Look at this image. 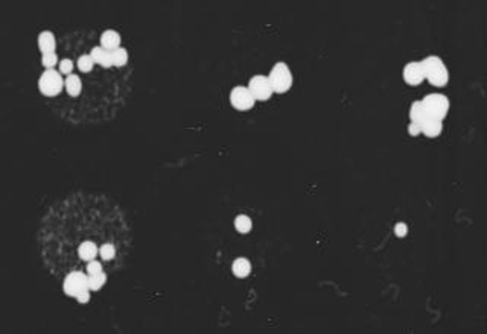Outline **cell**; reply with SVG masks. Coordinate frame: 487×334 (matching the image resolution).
I'll return each mask as SVG.
<instances>
[{"label": "cell", "mask_w": 487, "mask_h": 334, "mask_svg": "<svg viewBox=\"0 0 487 334\" xmlns=\"http://www.w3.org/2000/svg\"><path fill=\"white\" fill-rule=\"evenodd\" d=\"M63 88H64V79L58 70H46L38 79V90L41 91L43 96L53 97L60 94Z\"/></svg>", "instance_id": "cell-1"}, {"label": "cell", "mask_w": 487, "mask_h": 334, "mask_svg": "<svg viewBox=\"0 0 487 334\" xmlns=\"http://www.w3.org/2000/svg\"><path fill=\"white\" fill-rule=\"evenodd\" d=\"M274 93H286L293 85V73L285 63H277L268 75Z\"/></svg>", "instance_id": "cell-2"}, {"label": "cell", "mask_w": 487, "mask_h": 334, "mask_svg": "<svg viewBox=\"0 0 487 334\" xmlns=\"http://www.w3.org/2000/svg\"><path fill=\"white\" fill-rule=\"evenodd\" d=\"M422 103L425 105L426 111H428V116L429 117H434V119H440L443 120V117L448 114V109H449V100L446 96L439 94V93H432L428 94Z\"/></svg>", "instance_id": "cell-3"}, {"label": "cell", "mask_w": 487, "mask_h": 334, "mask_svg": "<svg viewBox=\"0 0 487 334\" xmlns=\"http://www.w3.org/2000/svg\"><path fill=\"white\" fill-rule=\"evenodd\" d=\"M63 289H64V293L67 296L76 298L81 292H84V290L88 289V275H85L84 272H79V270L70 272L66 276Z\"/></svg>", "instance_id": "cell-4"}, {"label": "cell", "mask_w": 487, "mask_h": 334, "mask_svg": "<svg viewBox=\"0 0 487 334\" xmlns=\"http://www.w3.org/2000/svg\"><path fill=\"white\" fill-rule=\"evenodd\" d=\"M248 90L251 91L254 100H268L269 97L273 96V87L271 82H269L268 76L265 75H256L250 79L248 84Z\"/></svg>", "instance_id": "cell-5"}, {"label": "cell", "mask_w": 487, "mask_h": 334, "mask_svg": "<svg viewBox=\"0 0 487 334\" xmlns=\"http://www.w3.org/2000/svg\"><path fill=\"white\" fill-rule=\"evenodd\" d=\"M230 102L232 105L238 109V111H247L251 109L254 105V97L251 94V91L248 90V87H235L230 91Z\"/></svg>", "instance_id": "cell-6"}, {"label": "cell", "mask_w": 487, "mask_h": 334, "mask_svg": "<svg viewBox=\"0 0 487 334\" xmlns=\"http://www.w3.org/2000/svg\"><path fill=\"white\" fill-rule=\"evenodd\" d=\"M404 79L408 85H419L425 79L423 69L420 63H410L404 69Z\"/></svg>", "instance_id": "cell-7"}, {"label": "cell", "mask_w": 487, "mask_h": 334, "mask_svg": "<svg viewBox=\"0 0 487 334\" xmlns=\"http://www.w3.org/2000/svg\"><path fill=\"white\" fill-rule=\"evenodd\" d=\"M90 57L93 58L94 64H99L105 69H110V67H115L113 66V57H112V52L110 50H107L104 49L102 46H96L91 49L90 52Z\"/></svg>", "instance_id": "cell-8"}, {"label": "cell", "mask_w": 487, "mask_h": 334, "mask_svg": "<svg viewBox=\"0 0 487 334\" xmlns=\"http://www.w3.org/2000/svg\"><path fill=\"white\" fill-rule=\"evenodd\" d=\"M443 131V123L440 119H434V117H428L423 123H422V134H425L426 137H439Z\"/></svg>", "instance_id": "cell-9"}, {"label": "cell", "mask_w": 487, "mask_h": 334, "mask_svg": "<svg viewBox=\"0 0 487 334\" xmlns=\"http://www.w3.org/2000/svg\"><path fill=\"white\" fill-rule=\"evenodd\" d=\"M101 46L107 50H116L118 47H121V35L119 32L113 31V29H108L102 34L101 37Z\"/></svg>", "instance_id": "cell-10"}, {"label": "cell", "mask_w": 487, "mask_h": 334, "mask_svg": "<svg viewBox=\"0 0 487 334\" xmlns=\"http://www.w3.org/2000/svg\"><path fill=\"white\" fill-rule=\"evenodd\" d=\"M55 47H57V40L50 31H43L38 35V49L43 55L55 52Z\"/></svg>", "instance_id": "cell-11"}, {"label": "cell", "mask_w": 487, "mask_h": 334, "mask_svg": "<svg viewBox=\"0 0 487 334\" xmlns=\"http://www.w3.org/2000/svg\"><path fill=\"white\" fill-rule=\"evenodd\" d=\"M426 79L429 81L431 85H434V87H445L446 82H448V70H446L445 64H442L436 70H432L431 73H428Z\"/></svg>", "instance_id": "cell-12"}, {"label": "cell", "mask_w": 487, "mask_h": 334, "mask_svg": "<svg viewBox=\"0 0 487 334\" xmlns=\"http://www.w3.org/2000/svg\"><path fill=\"white\" fill-rule=\"evenodd\" d=\"M428 117H429V116H428V111H426L425 105L422 103V100H417V102H414V103L411 105V108H410V119H411V122H413V123H417V125H420V126H422V123H423Z\"/></svg>", "instance_id": "cell-13"}, {"label": "cell", "mask_w": 487, "mask_h": 334, "mask_svg": "<svg viewBox=\"0 0 487 334\" xmlns=\"http://www.w3.org/2000/svg\"><path fill=\"white\" fill-rule=\"evenodd\" d=\"M64 88L69 93V96L75 97L81 93L82 90V84H81V78L78 75H70L64 79Z\"/></svg>", "instance_id": "cell-14"}, {"label": "cell", "mask_w": 487, "mask_h": 334, "mask_svg": "<svg viewBox=\"0 0 487 334\" xmlns=\"http://www.w3.org/2000/svg\"><path fill=\"white\" fill-rule=\"evenodd\" d=\"M98 248H96V245L93 243V242H84V243H81V246L78 248V254H79V257H81V260H84V261H91V260H94L96 258V255H98Z\"/></svg>", "instance_id": "cell-15"}, {"label": "cell", "mask_w": 487, "mask_h": 334, "mask_svg": "<svg viewBox=\"0 0 487 334\" xmlns=\"http://www.w3.org/2000/svg\"><path fill=\"white\" fill-rule=\"evenodd\" d=\"M251 272V264L247 258H236L233 261V273L238 278H247Z\"/></svg>", "instance_id": "cell-16"}, {"label": "cell", "mask_w": 487, "mask_h": 334, "mask_svg": "<svg viewBox=\"0 0 487 334\" xmlns=\"http://www.w3.org/2000/svg\"><path fill=\"white\" fill-rule=\"evenodd\" d=\"M443 64V61L439 58V57H434V55H431V57H426L425 60L420 61V66L423 69V73H425V78L428 73H431L432 70H436L437 67H440Z\"/></svg>", "instance_id": "cell-17"}, {"label": "cell", "mask_w": 487, "mask_h": 334, "mask_svg": "<svg viewBox=\"0 0 487 334\" xmlns=\"http://www.w3.org/2000/svg\"><path fill=\"white\" fill-rule=\"evenodd\" d=\"M105 283H107V275L104 272H99V273H94V275H88V289L91 292L101 290Z\"/></svg>", "instance_id": "cell-18"}, {"label": "cell", "mask_w": 487, "mask_h": 334, "mask_svg": "<svg viewBox=\"0 0 487 334\" xmlns=\"http://www.w3.org/2000/svg\"><path fill=\"white\" fill-rule=\"evenodd\" d=\"M112 57H113V66L115 67H124L128 63V52L124 47H118L116 50H113Z\"/></svg>", "instance_id": "cell-19"}, {"label": "cell", "mask_w": 487, "mask_h": 334, "mask_svg": "<svg viewBox=\"0 0 487 334\" xmlns=\"http://www.w3.org/2000/svg\"><path fill=\"white\" fill-rule=\"evenodd\" d=\"M235 228L241 234H247L251 231V219L245 214H239L235 220Z\"/></svg>", "instance_id": "cell-20"}, {"label": "cell", "mask_w": 487, "mask_h": 334, "mask_svg": "<svg viewBox=\"0 0 487 334\" xmlns=\"http://www.w3.org/2000/svg\"><path fill=\"white\" fill-rule=\"evenodd\" d=\"M41 64L44 66L46 70H53V67L60 64L58 60V55L55 52H50V53H44L41 57Z\"/></svg>", "instance_id": "cell-21"}, {"label": "cell", "mask_w": 487, "mask_h": 334, "mask_svg": "<svg viewBox=\"0 0 487 334\" xmlns=\"http://www.w3.org/2000/svg\"><path fill=\"white\" fill-rule=\"evenodd\" d=\"M76 66L82 73H88V72H91V69L94 66V61H93V58L90 57V55H81V57L78 58Z\"/></svg>", "instance_id": "cell-22"}, {"label": "cell", "mask_w": 487, "mask_h": 334, "mask_svg": "<svg viewBox=\"0 0 487 334\" xmlns=\"http://www.w3.org/2000/svg\"><path fill=\"white\" fill-rule=\"evenodd\" d=\"M99 255H101V258H102V260L110 261V260H113V258H115V255H116V248H115L112 243H105V245H102V246L99 248Z\"/></svg>", "instance_id": "cell-23"}, {"label": "cell", "mask_w": 487, "mask_h": 334, "mask_svg": "<svg viewBox=\"0 0 487 334\" xmlns=\"http://www.w3.org/2000/svg\"><path fill=\"white\" fill-rule=\"evenodd\" d=\"M58 72H60L61 75H66V76L73 75V61H72V60H69V58L61 60V61H60V64H58Z\"/></svg>", "instance_id": "cell-24"}, {"label": "cell", "mask_w": 487, "mask_h": 334, "mask_svg": "<svg viewBox=\"0 0 487 334\" xmlns=\"http://www.w3.org/2000/svg\"><path fill=\"white\" fill-rule=\"evenodd\" d=\"M99 272H104L102 270V264L96 260H91L88 261L87 264V275H94V273H99Z\"/></svg>", "instance_id": "cell-25"}, {"label": "cell", "mask_w": 487, "mask_h": 334, "mask_svg": "<svg viewBox=\"0 0 487 334\" xmlns=\"http://www.w3.org/2000/svg\"><path fill=\"white\" fill-rule=\"evenodd\" d=\"M407 233H408V227L405 224H402V222H399V224L395 225V234L398 237H405Z\"/></svg>", "instance_id": "cell-26"}, {"label": "cell", "mask_w": 487, "mask_h": 334, "mask_svg": "<svg viewBox=\"0 0 487 334\" xmlns=\"http://www.w3.org/2000/svg\"><path fill=\"white\" fill-rule=\"evenodd\" d=\"M408 132H410V135H413V137H417V135H420L422 134V126L420 125H417V123H410V126H408Z\"/></svg>", "instance_id": "cell-27"}, {"label": "cell", "mask_w": 487, "mask_h": 334, "mask_svg": "<svg viewBox=\"0 0 487 334\" xmlns=\"http://www.w3.org/2000/svg\"><path fill=\"white\" fill-rule=\"evenodd\" d=\"M90 292H91V290H88V289H87V290H84V292H81V293L76 296V301H78L79 304H87V302L90 301Z\"/></svg>", "instance_id": "cell-28"}]
</instances>
